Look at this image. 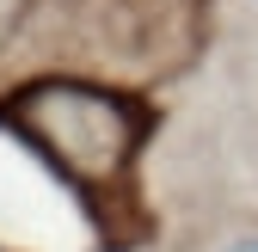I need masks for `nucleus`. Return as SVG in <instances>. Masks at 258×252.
I'll use <instances>...</instances> for the list:
<instances>
[{
	"label": "nucleus",
	"instance_id": "nucleus-1",
	"mask_svg": "<svg viewBox=\"0 0 258 252\" xmlns=\"http://www.w3.org/2000/svg\"><path fill=\"white\" fill-rule=\"evenodd\" d=\"M228 252H258V234H252V240H234Z\"/></svg>",
	"mask_w": 258,
	"mask_h": 252
}]
</instances>
